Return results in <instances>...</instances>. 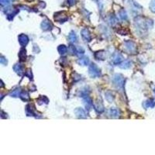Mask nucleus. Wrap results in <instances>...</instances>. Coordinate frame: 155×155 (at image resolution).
Returning <instances> with one entry per match:
<instances>
[{
	"label": "nucleus",
	"instance_id": "423d86ee",
	"mask_svg": "<svg viewBox=\"0 0 155 155\" xmlns=\"http://www.w3.org/2000/svg\"><path fill=\"white\" fill-rule=\"evenodd\" d=\"M81 35H82V37L83 40L86 41V42H90L92 40V36L91 33L89 31V29L87 28H84L82 29L81 31Z\"/></svg>",
	"mask_w": 155,
	"mask_h": 155
},
{
	"label": "nucleus",
	"instance_id": "bb28decb",
	"mask_svg": "<svg viewBox=\"0 0 155 155\" xmlns=\"http://www.w3.org/2000/svg\"><path fill=\"white\" fill-rule=\"evenodd\" d=\"M21 90H20V88H16L15 90L10 92L9 96L11 97H19L20 96V94H21Z\"/></svg>",
	"mask_w": 155,
	"mask_h": 155
},
{
	"label": "nucleus",
	"instance_id": "c756f323",
	"mask_svg": "<svg viewBox=\"0 0 155 155\" xmlns=\"http://www.w3.org/2000/svg\"><path fill=\"white\" fill-rule=\"evenodd\" d=\"M68 51L71 53V54L72 55H76L77 54V48L75 47V46L73 45V43H71L68 47Z\"/></svg>",
	"mask_w": 155,
	"mask_h": 155
},
{
	"label": "nucleus",
	"instance_id": "412c9836",
	"mask_svg": "<svg viewBox=\"0 0 155 155\" xmlns=\"http://www.w3.org/2000/svg\"><path fill=\"white\" fill-rule=\"evenodd\" d=\"M19 57L21 61H25L27 59V51L24 48H22L19 52Z\"/></svg>",
	"mask_w": 155,
	"mask_h": 155
},
{
	"label": "nucleus",
	"instance_id": "7ed1b4c3",
	"mask_svg": "<svg viewBox=\"0 0 155 155\" xmlns=\"http://www.w3.org/2000/svg\"><path fill=\"white\" fill-rule=\"evenodd\" d=\"M112 82L118 88H122L124 85V78L120 74H116L112 78Z\"/></svg>",
	"mask_w": 155,
	"mask_h": 155
},
{
	"label": "nucleus",
	"instance_id": "c85d7f7f",
	"mask_svg": "<svg viewBox=\"0 0 155 155\" xmlns=\"http://www.w3.org/2000/svg\"><path fill=\"white\" fill-rule=\"evenodd\" d=\"M19 97H20L22 100H23V101H28L29 99V93H28L27 91H22Z\"/></svg>",
	"mask_w": 155,
	"mask_h": 155
},
{
	"label": "nucleus",
	"instance_id": "58836bf2",
	"mask_svg": "<svg viewBox=\"0 0 155 155\" xmlns=\"http://www.w3.org/2000/svg\"><path fill=\"white\" fill-rule=\"evenodd\" d=\"M154 93H155V88H154Z\"/></svg>",
	"mask_w": 155,
	"mask_h": 155
},
{
	"label": "nucleus",
	"instance_id": "f03ea898",
	"mask_svg": "<svg viewBox=\"0 0 155 155\" xmlns=\"http://www.w3.org/2000/svg\"><path fill=\"white\" fill-rule=\"evenodd\" d=\"M88 73L92 78H99L101 76V70L96 64L92 63L88 67Z\"/></svg>",
	"mask_w": 155,
	"mask_h": 155
},
{
	"label": "nucleus",
	"instance_id": "2f4dec72",
	"mask_svg": "<svg viewBox=\"0 0 155 155\" xmlns=\"http://www.w3.org/2000/svg\"><path fill=\"white\" fill-rule=\"evenodd\" d=\"M0 63L3 65H6L8 61H7V60L5 58L4 56H1V58H0Z\"/></svg>",
	"mask_w": 155,
	"mask_h": 155
},
{
	"label": "nucleus",
	"instance_id": "6e6552de",
	"mask_svg": "<svg viewBox=\"0 0 155 155\" xmlns=\"http://www.w3.org/2000/svg\"><path fill=\"white\" fill-rule=\"evenodd\" d=\"M123 60V56L121 55L120 53H119V52H116V53H114V55H113V57H112V63L116 65H117V64H120L122 63Z\"/></svg>",
	"mask_w": 155,
	"mask_h": 155
},
{
	"label": "nucleus",
	"instance_id": "39448f33",
	"mask_svg": "<svg viewBox=\"0 0 155 155\" xmlns=\"http://www.w3.org/2000/svg\"><path fill=\"white\" fill-rule=\"evenodd\" d=\"M4 12H5V15L7 16L8 19L12 20V19H13L14 16L19 13V10L13 8V7H7V8L4 10Z\"/></svg>",
	"mask_w": 155,
	"mask_h": 155
},
{
	"label": "nucleus",
	"instance_id": "aec40b11",
	"mask_svg": "<svg viewBox=\"0 0 155 155\" xmlns=\"http://www.w3.org/2000/svg\"><path fill=\"white\" fill-rule=\"evenodd\" d=\"M26 112H27V116H36V113L34 112V109L32 108L31 106V105L29 104L27 105V106H26Z\"/></svg>",
	"mask_w": 155,
	"mask_h": 155
},
{
	"label": "nucleus",
	"instance_id": "1a4fd4ad",
	"mask_svg": "<svg viewBox=\"0 0 155 155\" xmlns=\"http://www.w3.org/2000/svg\"><path fill=\"white\" fill-rule=\"evenodd\" d=\"M93 106L98 113H102L104 112V106L102 104V101H99V99L94 103Z\"/></svg>",
	"mask_w": 155,
	"mask_h": 155
},
{
	"label": "nucleus",
	"instance_id": "f3484780",
	"mask_svg": "<svg viewBox=\"0 0 155 155\" xmlns=\"http://www.w3.org/2000/svg\"><path fill=\"white\" fill-rule=\"evenodd\" d=\"M68 40H69L71 43H75L77 42L78 37L75 31H71L70 32L69 35H68Z\"/></svg>",
	"mask_w": 155,
	"mask_h": 155
},
{
	"label": "nucleus",
	"instance_id": "f704fd0d",
	"mask_svg": "<svg viewBox=\"0 0 155 155\" xmlns=\"http://www.w3.org/2000/svg\"><path fill=\"white\" fill-rule=\"evenodd\" d=\"M26 75L27 76H28V77L31 79L32 78V73H31V70L30 69H28L27 70V74H26Z\"/></svg>",
	"mask_w": 155,
	"mask_h": 155
},
{
	"label": "nucleus",
	"instance_id": "a878e982",
	"mask_svg": "<svg viewBox=\"0 0 155 155\" xmlns=\"http://www.w3.org/2000/svg\"><path fill=\"white\" fill-rule=\"evenodd\" d=\"M90 93V90H88L87 88H85L82 90H81L80 93H79V96L82 97V98H86V97H88V95Z\"/></svg>",
	"mask_w": 155,
	"mask_h": 155
},
{
	"label": "nucleus",
	"instance_id": "9b49d317",
	"mask_svg": "<svg viewBox=\"0 0 155 155\" xmlns=\"http://www.w3.org/2000/svg\"><path fill=\"white\" fill-rule=\"evenodd\" d=\"M75 114L79 119H86L87 118V114L82 108H77L75 110Z\"/></svg>",
	"mask_w": 155,
	"mask_h": 155
},
{
	"label": "nucleus",
	"instance_id": "2eb2a0df",
	"mask_svg": "<svg viewBox=\"0 0 155 155\" xmlns=\"http://www.w3.org/2000/svg\"><path fill=\"white\" fill-rule=\"evenodd\" d=\"M13 70L16 71V74H18L19 75L22 76L23 74V67L19 63H17L13 66Z\"/></svg>",
	"mask_w": 155,
	"mask_h": 155
},
{
	"label": "nucleus",
	"instance_id": "dca6fc26",
	"mask_svg": "<svg viewBox=\"0 0 155 155\" xmlns=\"http://www.w3.org/2000/svg\"><path fill=\"white\" fill-rule=\"evenodd\" d=\"M155 106V101L154 99H148L144 102V107L145 109H152Z\"/></svg>",
	"mask_w": 155,
	"mask_h": 155
},
{
	"label": "nucleus",
	"instance_id": "cd10ccee",
	"mask_svg": "<svg viewBox=\"0 0 155 155\" xmlns=\"http://www.w3.org/2000/svg\"><path fill=\"white\" fill-rule=\"evenodd\" d=\"M105 53L104 51H99L95 53V57L97 60H104L105 59Z\"/></svg>",
	"mask_w": 155,
	"mask_h": 155
},
{
	"label": "nucleus",
	"instance_id": "20e7f679",
	"mask_svg": "<svg viewBox=\"0 0 155 155\" xmlns=\"http://www.w3.org/2000/svg\"><path fill=\"white\" fill-rule=\"evenodd\" d=\"M68 19V16L66 12L62 11V12H58L54 14V20L56 22H58L60 23H63L66 22Z\"/></svg>",
	"mask_w": 155,
	"mask_h": 155
},
{
	"label": "nucleus",
	"instance_id": "b1692460",
	"mask_svg": "<svg viewBox=\"0 0 155 155\" xmlns=\"http://www.w3.org/2000/svg\"><path fill=\"white\" fill-rule=\"evenodd\" d=\"M57 51H58L59 53H60L61 55H64V54H66V53H67V48L65 45H60L58 47V48H57Z\"/></svg>",
	"mask_w": 155,
	"mask_h": 155
},
{
	"label": "nucleus",
	"instance_id": "393cba45",
	"mask_svg": "<svg viewBox=\"0 0 155 155\" xmlns=\"http://www.w3.org/2000/svg\"><path fill=\"white\" fill-rule=\"evenodd\" d=\"M109 22H110V24L112 25V26H115V25L118 23L117 17L116 16H114L113 14L110 15V17H109Z\"/></svg>",
	"mask_w": 155,
	"mask_h": 155
},
{
	"label": "nucleus",
	"instance_id": "6ab92c4d",
	"mask_svg": "<svg viewBox=\"0 0 155 155\" xmlns=\"http://www.w3.org/2000/svg\"><path fill=\"white\" fill-rule=\"evenodd\" d=\"M119 17L120 18L121 20L123 21H126L128 19V16H127V13H126V10H124L123 9H121L120 12H119Z\"/></svg>",
	"mask_w": 155,
	"mask_h": 155
},
{
	"label": "nucleus",
	"instance_id": "0eeeda50",
	"mask_svg": "<svg viewBox=\"0 0 155 155\" xmlns=\"http://www.w3.org/2000/svg\"><path fill=\"white\" fill-rule=\"evenodd\" d=\"M125 47H126V51L130 52L131 53H135L136 51V44L134 42L131 41V40H128L125 42Z\"/></svg>",
	"mask_w": 155,
	"mask_h": 155
},
{
	"label": "nucleus",
	"instance_id": "ddd939ff",
	"mask_svg": "<svg viewBox=\"0 0 155 155\" xmlns=\"http://www.w3.org/2000/svg\"><path fill=\"white\" fill-rule=\"evenodd\" d=\"M84 104H85V106H86V110L88 111H90L91 109L93 106V102H92V100L89 97H86L84 99Z\"/></svg>",
	"mask_w": 155,
	"mask_h": 155
},
{
	"label": "nucleus",
	"instance_id": "5701e85b",
	"mask_svg": "<svg viewBox=\"0 0 155 155\" xmlns=\"http://www.w3.org/2000/svg\"><path fill=\"white\" fill-rule=\"evenodd\" d=\"M131 66V61H129V60H126V61H124L120 64V67L122 68V69H127L129 67Z\"/></svg>",
	"mask_w": 155,
	"mask_h": 155
},
{
	"label": "nucleus",
	"instance_id": "7c9ffc66",
	"mask_svg": "<svg viewBox=\"0 0 155 155\" xmlns=\"http://www.w3.org/2000/svg\"><path fill=\"white\" fill-rule=\"evenodd\" d=\"M150 9L151 12L155 13V0H151L150 3Z\"/></svg>",
	"mask_w": 155,
	"mask_h": 155
},
{
	"label": "nucleus",
	"instance_id": "f8f14e48",
	"mask_svg": "<svg viewBox=\"0 0 155 155\" xmlns=\"http://www.w3.org/2000/svg\"><path fill=\"white\" fill-rule=\"evenodd\" d=\"M109 114L112 118H118L120 115V111L118 110L117 108H110V111H109Z\"/></svg>",
	"mask_w": 155,
	"mask_h": 155
},
{
	"label": "nucleus",
	"instance_id": "72a5a7b5",
	"mask_svg": "<svg viewBox=\"0 0 155 155\" xmlns=\"http://www.w3.org/2000/svg\"><path fill=\"white\" fill-rule=\"evenodd\" d=\"M85 53V51L82 47H78L77 48V55H82L83 53Z\"/></svg>",
	"mask_w": 155,
	"mask_h": 155
},
{
	"label": "nucleus",
	"instance_id": "9d476101",
	"mask_svg": "<svg viewBox=\"0 0 155 155\" xmlns=\"http://www.w3.org/2000/svg\"><path fill=\"white\" fill-rule=\"evenodd\" d=\"M18 40H19V44H20L22 47L27 46V43H29V37H27V35L23 34V33L19 35V37H18Z\"/></svg>",
	"mask_w": 155,
	"mask_h": 155
},
{
	"label": "nucleus",
	"instance_id": "c9c22d12",
	"mask_svg": "<svg viewBox=\"0 0 155 155\" xmlns=\"http://www.w3.org/2000/svg\"><path fill=\"white\" fill-rule=\"evenodd\" d=\"M67 1H68V3H69L70 5H75L76 3V0H67Z\"/></svg>",
	"mask_w": 155,
	"mask_h": 155
},
{
	"label": "nucleus",
	"instance_id": "f257e3e1",
	"mask_svg": "<svg viewBox=\"0 0 155 155\" xmlns=\"http://www.w3.org/2000/svg\"><path fill=\"white\" fill-rule=\"evenodd\" d=\"M134 25L136 27L137 32L140 33V34L144 33L147 29L152 27L153 22L150 19H147L143 18V17H137L135 19Z\"/></svg>",
	"mask_w": 155,
	"mask_h": 155
},
{
	"label": "nucleus",
	"instance_id": "4468645a",
	"mask_svg": "<svg viewBox=\"0 0 155 155\" xmlns=\"http://www.w3.org/2000/svg\"><path fill=\"white\" fill-rule=\"evenodd\" d=\"M41 28L43 30H49V29H51V27H52V24H51V23L50 20H48L47 19H44L42 23H41Z\"/></svg>",
	"mask_w": 155,
	"mask_h": 155
},
{
	"label": "nucleus",
	"instance_id": "a211bd4d",
	"mask_svg": "<svg viewBox=\"0 0 155 155\" xmlns=\"http://www.w3.org/2000/svg\"><path fill=\"white\" fill-rule=\"evenodd\" d=\"M78 64L82 65V66H87V65L89 64V58H88V57L87 56L81 57L80 59H78Z\"/></svg>",
	"mask_w": 155,
	"mask_h": 155
},
{
	"label": "nucleus",
	"instance_id": "473e14b6",
	"mask_svg": "<svg viewBox=\"0 0 155 155\" xmlns=\"http://www.w3.org/2000/svg\"><path fill=\"white\" fill-rule=\"evenodd\" d=\"M9 2H10V0H0V3L3 6H6L7 5H9Z\"/></svg>",
	"mask_w": 155,
	"mask_h": 155
},
{
	"label": "nucleus",
	"instance_id": "4be33fe9",
	"mask_svg": "<svg viewBox=\"0 0 155 155\" xmlns=\"http://www.w3.org/2000/svg\"><path fill=\"white\" fill-rule=\"evenodd\" d=\"M105 96H106V100L109 102H112L114 100V99H115V96H114L113 93L110 91L106 92V94H105Z\"/></svg>",
	"mask_w": 155,
	"mask_h": 155
},
{
	"label": "nucleus",
	"instance_id": "e433bc0d",
	"mask_svg": "<svg viewBox=\"0 0 155 155\" xmlns=\"http://www.w3.org/2000/svg\"><path fill=\"white\" fill-rule=\"evenodd\" d=\"M27 2H29V3H30V2H33V0H27Z\"/></svg>",
	"mask_w": 155,
	"mask_h": 155
},
{
	"label": "nucleus",
	"instance_id": "4c0bfd02",
	"mask_svg": "<svg viewBox=\"0 0 155 155\" xmlns=\"http://www.w3.org/2000/svg\"><path fill=\"white\" fill-rule=\"evenodd\" d=\"M10 1H13V2H14V1H16V0H10Z\"/></svg>",
	"mask_w": 155,
	"mask_h": 155
}]
</instances>
